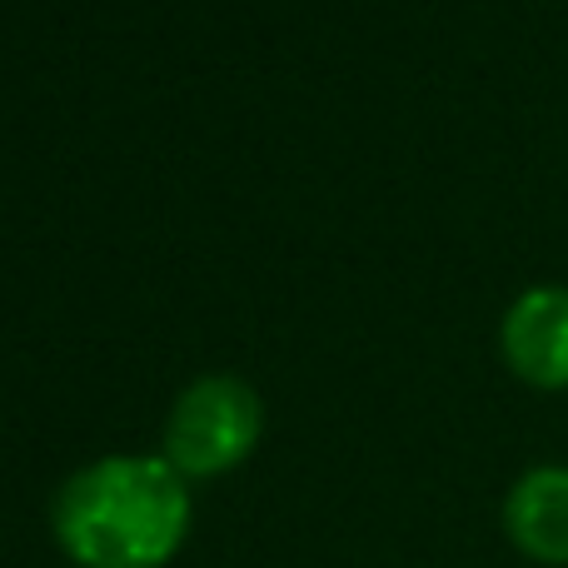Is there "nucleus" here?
Segmentation results:
<instances>
[{
  "label": "nucleus",
  "mask_w": 568,
  "mask_h": 568,
  "mask_svg": "<svg viewBox=\"0 0 568 568\" xmlns=\"http://www.w3.org/2000/svg\"><path fill=\"white\" fill-rule=\"evenodd\" d=\"M50 519L80 568H160L190 529V489L170 459L110 454L60 484Z\"/></svg>",
  "instance_id": "nucleus-1"
},
{
  "label": "nucleus",
  "mask_w": 568,
  "mask_h": 568,
  "mask_svg": "<svg viewBox=\"0 0 568 568\" xmlns=\"http://www.w3.org/2000/svg\"><path fill=\"white\" fill-rule=\"evenodd\" d=\"M260 439V394L240 374H205L180 389L165 424V459L185 479H210L240 464Z\"/></svg>",
  "instance_id": "nucleus-2"
},
{
  "label": "nucleus",
  "mask_w": 568,
  "mask_h": 568,
  "mask_svg": "<svg viewBox=\"0 0 568 568\" xmlns=\"http://www.w3.org/2000/svg\"><path fill=\"white\" fill-rule=\"evenodd\" d=\"M504 354L539 389H568V290L534 284L504 314Z\"/></svg>",
  "instance_id": "nucleus-3"
},
{
  "label": "nucleus",
  "mask_w": 568,
  "mask_h": 568,
  "mask_svg": "<svg viewBox=\"0 0 568 568\" xmlns=\"http://www.w3.org/2000/svg\"><path fill=\"white\" fill-rule=\"evenodd\" d=\"M504 529L529 559L564 568L568 564V469L544 464L529 469L504 499Z\"/></svg>",
  "instance_id": "nucleus-4"
}]
</instances>
